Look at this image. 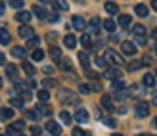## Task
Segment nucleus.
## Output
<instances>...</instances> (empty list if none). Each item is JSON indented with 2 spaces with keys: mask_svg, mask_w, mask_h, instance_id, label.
<instances>
[{
  "mask_svg": "<svg viewBox=\"0 0 157 136\" xmlns=\"http://www.w3.org/2000/svg\"><path fill=\"white\" fill-rule=\"evenodd\" d=\"M78 92H81V94H90V86L88 84H81V86H78Z\"/></svg>",
  "mask_w": 157,
  "mask_h": 136,
  "instance_id": "44",
  "label": "nucleus"
},
{
  "mask_svg": "<svg viewBox=\"0 0 157 136\" xmlns=\"http://www.w3.org/2000/svg\"><path fill=\"white\" fill-rule=\"evenodd\" d=\"M157 83V79L153 77V75H150V73H147V75H144V86H147V88H151V86Z\"/></svg>",
  "mask_w": 157,
  "mask_h": 136,
  "instance_id": "20",
  "label": "nucleus"
},
{
  "mask_svg": "<svg viewBox=\"0 0 157 136\" xmlns=\"http://www.w3.org/2000/svg\"><path fill=\"white\" fill-rule=\"evenodd\" d=\"M121 50H123L124 56H134V54L138 52V48H136L134 42H130V41H123V42H121Z\"/></svg>",
  "mask_w": 157,
  "mask_h": 136,
  "instance_id": "3",
  "label": "nucleus"
},
{
  "mask_svg": "<svg viewBox=\"0 0 157 136\" xmlns=\"http://www.w3.org/2000/svg\"><path fill=\"white\" fill-rule=\"evenodd\" d=\"M113 136H123V134H113Z\"/></svg>",
  "mask_w": 157,
  "mask_h": 136,
  "instance_id": "60",
  "label": "nucleus"
},
{
  "mask_svg": "<svg viewBox=\"0 0 157 136\" xmlns=\"http://www.w3.org/2000/svg\"><path fill=\"white\" fill-rule=\"evenodd\" d=\"M75 121H78V123H86V121H88V113H86V109H77Z\"/></svg>",
  "mask_w": 157,
  "mask_h": 136,
  "instance_id": "14",
  "label": "nucleus"
},
{
  "mask_svg": "<svg viewBox=\"0 0 157 136\" xmlns=\"http://www.w3.org/2000/svg\"><path fill=\"white\" fill-rule=\"evenodd\" d=\"M25 115H27V119H33V121H35V119H38L36 111H25Z\"/></svg>",
  "mask_w": 157,
  "mask_h": 136,
  "instance_id": "45",
  "label": "nucleus"
},
{
  "mask_svg": "<svg viewBox=\"0 0 157 136\" xmlns=\"http://www.w3.org/2000/svg\"><path fill=\"white\" fill-rule=\"evenodd\" d=\"M38 42H40L38 37H33L31 41H27V48H35V46H38Z\"/></svg>",
  "mask_w": 157,
  "mask_h": 136,
  "instance_id": "41",
  "label": "nucleus"
},
{
  "mask_svg": "<svg viewBox=\"0 0 157 136\" xmlns=\"http://www.w3.org/2000/svg\"><path fill=\"white\" fill-rule=\"evenodd\" d=\"M31 130H33V134H35V136L40 134V129H38V126H31Z\"/></svg>",
  "mask_w": 157,
  "mask_h": 136,
  "instance_id": "48",
  "label": "nucleus"
},
{
  "mask_svg": "<svg viewBox=\"0 0 157 136\" xmlns=\"http://www.w3.org/2000/svg\"><path fill=\"white\" fill-rule=\"evenodd\" d=\"M134 113H136V117H140V119L147 117V115H150V103H147V102H138L136 107H134Z\"/></svg>",
  "mask_w": 157,
  "mask_h": 136,
  "instance_id": "2",
  "label": "nucleus"
},
{
  "mask_svg": "<svg viewBox=\"0 0 157 136\" xmlns=\"http://www.w3.org/2000/svg\"><path fill=\"white\" fill-rule=\"evenodd\" d=\"M151 123H153V126H155V129H157V117L153 119V121H151Z\"/></svg>",
  "mask_w": 157,
  "mask_h": 136,
  "instance_id": "57",
  "label": "nucleus"
},
{
  "mask_svg": "<svg viewBox=\"0 0 157 136\" xmlns=\"http://www.w3.org/2000/svg\"><path fill=\"white\" fill-rule=\"evenodd\" d=\"M96 65L100 67V69H107V60L104 58V56H96Z\"/></svg>",
  "mask_w": 157,
  "mask_h": 136,
  "instance_id": "29",
  "label": "nucleus"
},
{
  "mask_svg": "<svg viewBox=\"0 0 157 136\" xmlns=\"http://www.w3.org/2000/svg\"><path fill=\"white\" fill-rule=\"evenodd\" d=\"M10 126H12L13 130H17V132H21L23 129H25V123H23V121H13V123H12Z\"/></svg>",
  "mask_w": 157,
  "mask_h": 136,
  "instance_id": "37",
  "label": "nucleus"
},
{
  "mask_svg": "<svg viewBox=\"0 0 157 136\" xmlns=\"http://www.w3.org/2000/svg\"><path fill=\"white\" fill-rule=\"evenodd\" d=\"M33 14L36 15L38 19H48V14H46V10H44L42 6H36V4H35V8H33Z\"/></svg>",
  "mask_w": 157,
  "mask_h": 136,
  "instance_id": "12",
  "label": "nucleus"
},
{
  "mask_svg": "<svg viewBox=\"0 0 157 136\" xmlns=\"http://www.w3.org/2000/svg\"><path fill=\"white\" fill-rule=\"evenodd\" d=\"M23 103H25L23 98H17V96H12L10 98V106L12 107H23Z\"/></svg>",
  "mask_w": 157,
  "mask_h": 136,
  "instance_id": "24",
  "label": "nucleus"
},
{
  "mask_svg": "<svg viewBox=\"0 0 157 136\" xmlns=\"http://www.w3.org/2000/svg\"><path fill=\"white\" fill-rule=\"evenodd\" d=\"M21 65H23V71H25V73H27L29 77H35V73H36V69H35L33 65H31L29 61H23Z\"/></svg>",
  "mask_w": 157,
  "mask_h": 136,
  "instance_id": "19",
  "label": "nucleus"
},
{
  "mask_svg": "<svg viewBox=\"0 0 157 136\" xmlns=\"http://www.w3.org/2000/svg\"><path fill=\"white\" fill-rule=\"evenodd\" d=\"M44 86L46 88H54V86H56V81H54V79H44Z\"/></svg>",
  "mask_w": 157,
  "mask_h": 136,
  "instance_id": "43",
  "label": "nucleus"
},
{
  "mask_svg": "<svg viewBox=\"0 0 157 136\" xmlns=\"http://www.w3.org/2000/svg\"><path fill=\"white\" fill-rule=\"evenodd\" d=\"M104 58L107 60V61H111V63H115V67H119V65H123L124 63V60H123V56H119L115 50H111V48H107L105 50V56Z\"/></svg>",
  "mask_w": 157,
  "mask_h": 136,
  "instance_id": "1",
  "label": "nucleus"
},
{
  "mask_svg": "<svg viewBox=\"0 0 157 136\" xmlns=\"http://www.w3.org/2000/svg\"><path fill=\"white\" fill-rule=\"evenodd\" d=\"M111 88H113L117 94H119V92H124V83L121 81V79H119V81H113V83H111Z\"/></svg>",
  "mask_w": 157,
  "mask_h": 136,
  "instance_id": "21",
  "label": "nucleus"
},
{
  "mask_svg": "<svg viewBox=\"0 0 157 136\" xmlns=\"http://www.w3.org/2000/svg\"><path fill=\"white\" fill-rule=\"evenodd\" d=\"M0 86H2V79H0Z\"/></svg>",
  "mask_w": 157,
  "mask_h": 136,
  "instance_id": "61",
  "label": "nucleus"
},
{
  "mask_svg": "<svg viewBox=\"0 0 157 136\" xmlns=\"http://www.w3.org/2000/svg\"><path fill=\"white\" fill-rule=\"evenodd\" d=\"M31 58H33L35 61H42V60H44V52H42V50H38V48H36V50L33 52V56H31Z\"/></svg>",
  "mask_w": 157,
  "mask_h": 136,
  "instance_id": "36",
  "label": "nucleus"
},
{
  "mask_svg": "<svg viewBox=\"0 0 157 136\" xmlns=\"http://www.w3.org/2000/svg\"><path fill=\"white\" fill-rule=\"evenodd\" d=\"M138 136H153V134H138Z\"/></svg>",
  "mask_w": 157,
  "mask_h": 136,
  "instance_id": "59",
  "label": "nucleus"
},
{
  "mask_svg": "<svg viewBox=\"0 0 157 136\" xmlns=\"http://www.w3.org/2000/svg\"><path fill=\"white\" fill-rule=\"evenodd\" d=\"M48 19H50V21H52V23H56V21H58V19H59V15H58V14H56V12H54V14H50V15H48Z\"/></svg>",
  "mask_w": 157,
  "mask_h": 136,
  "instance_id": "46",
  "label": "nucleus"
},
{
  "mask_svg": "<svg viewBox=\"0 0 157 136\" xmlns=\"http://www.w3.org/2000/svg\"><path fill=\"white\" fill-rule=\"evenodd\" d=\"M151 8H153V10L157 12V0H153V2H151Z\"/></svg>",
  "mask_w": 157,
  "mask_h": 136,
  "instance_id": "56",
  "label": "nucleus"
},
{
  "mask_svg": "<svg viewBox=\"0 0 157 136\" xmlns=\"http://www.w3.org/2000/svg\"><path fill=\"white\" fill-rule=\"evenodd\" d=\"M59 100L63 102V103H77V102H78V96H77V94H73L71 90H61Z\"/></svg>",
  "mask_w": 157,
  "mask_h": 136,
  "instance_id": "4",
  "label": "nucleus"
},
{
  "mask_svg": "<svg viewBox=\"0 0 157 136\" xmlns=\"http://www.w3.org/2000/svg\"><path fill=\"white\" fill-rule=\"evenodd\" d=\"M153 38H155V41H157V29L153 31Z\"/></svg>",
  "mask_w": 157,
  "mask_h": 136,
  "instance_id": "58",
  "label": "nucleus"
},
{
  "mask_svg": "<svg viewBox=\"0 0 157 136\" xmlns=\"http://www.w3.org/2000/svg\"><path fill=\"white\" fill-rule=\"evenodd\" d=\"M59 67L63 69V71H71V61H69V60H61Z\"/></svg>",
  "mask_w": 157,
  "mask_h": 136,
  "instance_id": "39",
  "label": "nucleus"
},
{
  "mask_svg": "<svg viewBox=\"0 0 157 136\" xmlns=\"http://www.w3.org/2000/svg\"><path fill=\"white\" fill-rule=\"evenodd\" d=\"M104 79H111V81H119L121 79V69L119 67H107L105 71H104Z\"/></svg>",
  "mask_w": 157,
  "mask_h": 136,
  "instance_id": "6",
  "label": "nucleus"
},
{
  "mask_svg": "<svg viewBox=\"0 0 157 136\" xmlns=\"http://www.w3.org/2000/svg\"><path fill=\"white\" fill-rule=\"evenodd\" d=\"M101 123H104L105 126H109V129H115L117 123L113 121V119H109V117H101Z\"/></svg>",
  "mask_w": 157,
  "mask_h": 136,
  "instance_id": "38",
  "label": "nucleus"
},
{
  "mask_svg": "<svg viewBox=\"0 0 157 136\" xmlns=\"http://www.w3.org/2000/svg\"><path fill=\"white\" fill-rule=\"evenodd\" d=\"M105 12L113 15V14H117V12H119V6H117L115 2H105Z\"/></svg>",
  "mask_w": 157,
  "mask_h": 136,
  "instance_id": "25",
  "label": "nucleus"
},
{
  "mask_svg": "<svg viewBox=\"0 0 157 136\" xmlns=\"http://www.w3.org/2000/svg\"><path fill=\"white\" fill-rule=\"evenodd\" d=\"M81 44H82V48H86V50H90V48H92V38H90V35H82V38H81Z\"/></svg>",
  "mask_w": 157,
  "mask_h": 136,
  "instance_id": "26",
  "label": "nucleus"
},
{
  "mask_svg": "<svg viewBox=\"0 0 157 136\" xmlns=\"http://www.w3.org/2000/svg\"><path fill=\"white\" fill-rule=\"evenodd\" d=\"M101 106H104L107 111H113L115 107H113V100H111V96H109V94H104V96H101Z\"/></svg>",
  "mask_w": 157,
  "mask_h": 136,
  "instance_id": "10",
  "label": "nucleus"
},
{
  "mask_svg": "<svg viewBox=\"0 0 157 136\" xmlns=\"http://www.w3.org/2000/svg\"><path fill=\"white\" fill-rule=\"evenodd\" d=\"M59 119H61V123H65V125H71V121H73V117L67 113V111H61L59 113Z\"/></svg>",
  "mask_w": 157,
  "mask_h": 136,
  "instance_id": "34",
  "label": "nucleus"
},
{
  "mask_svg": "<svg viewBox=\"0 0 157 136\" xmlns=\"http://www.w3.org/2000/svg\"><path fill=\"white\" fill-rule=\"evenodd\" d=\"M78 61H81V65L82 69L88 73V69H90V60H88V54L86 52H78Z\"/></svg>",
  "mask_w": 157,
  "mask_h": 136,
  "instance_id": "8",
  "label": "nucleus"
},
{
  "mask_svg": "<svg viewBox=\"0 0 157 136\" xmlns=\"http://www.w3.org/2000/svg\"><path fill=\"white\" fill-rule=\"evenodd\" d=\"M10 6H12V8H15V10H21V8H23V0H12Z\"/></svg>",
  "mask_w": 157,
  "mask_h": 136,
  "instance_id": "42",
  "label": "nucleus"
},
{
  "mask_svg": "<svg viewBox=\"0 0 157 136\" xmlns=\"http://www.w3.org/2000/svg\"><path fill=\"white\" fill-rule=\"evenodd\" d=\"M73 27H75L77 31H82V29L86 27V23H84V19L81 17V15H75V17H73Z\"/></svg>",
  "mask_w": 157,
  "mask_h": 136,
  "instance_id": "15",
  "label": "nucleus"
},
{
  "mask_svg": "<svg viewBox=\"0 0 157 136\" xmlns=\"http://www.w3.org/2000/svg\"><path fill=\"white\" fill-rule=\"evenodd\" d=\"M151 102H153V106H157V90H155L153 96H151Z\"/></svg>",
  "mask_w": 157,
  "mask_h": 136,
  "instance_id": "52",
  "label": "nucleus"
},
{
  "mask_svg": "<svg viewBox=\"0 0 157 136\" xmlns=\"http://www.w3.org/2000/svg\"><path fill=\"white\" fill-rule=\"evenodd\" d=\"M10 41H12V38H10V33H8V31L6 29H0V44H10Z\"/></svg>",
  "mask_w": 157,
  "mask_h": 136,
  "instance_id": "18",
  "label": "nucleus"
},
{
  "mask_svg": "<svg viewBox=\"0 0 157 136\" xmlns=\"http://www.w3.org/2000/svg\"><path fill=\"white\" fill-rule=\"evenodd\" d=\"M0 117H2V119H12L13 117V109H10V107L0 109Z\"/></svg>",
  "mask_w": 157,
  "mask_h": 136,
  "instance_id": "31",
  "label": "nucleus"
},
{
  "mask_svg": "<svg viewBox=\"0 0 157 136\" xmlns=\"http://www.w3.org/2000/svg\"><path fill=\"white\" fill-rule=\"evenodd\" d=\"M0 65H6V56L0 54Z\"/></svg>",
  "mask_w": 157,
  "mask_h": 136,
  "instance_id": "51",
  "label": "nucleus"
},
{
  "mask_svg": "<svg viewBox=\"0 0 157 136\" xmlns=\"http://www.w3.org/2000/svg\"><path fill=\"white\" fill-rule=\"evenodd\" d=\"M90 90H94V92H100V84H92V86H90Z\"/></svg>",
  "mask_w": 157,
  "mask_h": 136,
  "instance_id": "54",
  "label": "nucleus"
},
{
  "mask_svg": "<svg viewBox=\"0 0 157 136\" xmlns=\"http://www.w3.org/2000/svg\"><path fill=\"white\" fill-rule=\"evenodd\" d=\"M4 10H6V4L0 2V15H4Z\"/></svg>",
  "mask_w": 157,
  "mask_h": 136,
  "instance_id": "53",
  "label": "nucleus"
},
{
  "mask_svg": "<svg viewBox=\"0 0 157 136\" xmlns=\"http://www.w3.org/2000/svg\"><path fill=\"white\" fill-rule=\"evenodd\" d=\"M73 136H88L86 132H82L81 129H73Z\"/></svg>",
  "mask_w": 157,
  "mask_h": 136,
  "instance_id": "47",
  "label": "nucleus"
},
{
  "mask_svg": "<svg viewBox=\"0 0 157 136\" xmlns=\"http://www.w3.org/2000/svg\"><path fill=\"white\" fill-rule=\"evenodd\" d=\"M134 12H136V15H140V17H147V14H150L147 6H144V4H138V6L134 8Z\"/></svg>",
  "mask_w": 157,
  "mask_h": 136,
  "instance_id": "17",
  "label": "nucleus"
},
{
  "mask_svg": "<svg viewBox=\"0 0 157 136\" xmlns=\"http://www.w3.org/2000/svg\"><path fill=\"white\" fill-rule=\"evenodd\" d=\"M132 33H134L136 38H146L144 37L146 35V27L144 25H134V27H132Z\"/></svg>",
  "mask_w": 157,
  "mask_h": 136,
  "instance_id": "16",
  "label": "nucleus"
},
{
  "mask_svg": "<svg viewBox=\"0 0 157 136\" xmlns=\"http://www.w3.org/2000/svg\"><path fill=\"white\" fill-rule=\"evenodd\" d=\"M6 77L17 83V67L12 65V63H10V65H6Z\"/></svg>",
  "mask_w": 157,
  "mask_h": 136,
  "instance_id": "9",
  "label": "nucleus"
},
{
  "mask_svg": "<svg viewBox=\"0 0 157 136\" xmlns=\"http://www.w3.org/2000/svg\"><path fill=\"white\" fill-rule=\"evenodd\" d=\"M44 71H46V73H52V71H54V67H50V65H46V67H44Z\"/></svg>",
  "mask_w": 157,
  "mask_h": 136,
  "instance_id": "55",
  "label": "nucleus"
},
{
  "mask_svg": "<svg viewBox=\"0 0 157 136\" xmlns=\"http://www.w3.org/2000/svg\"><path fill=\"white\" fill-rule=\"evenodd\" d=\"M15 19L17 21H21V23H27L31 21V12H27V10H21V12H17V15H15Z\"/></svg>",
  "mask_w": 157,
  "mask_h": 136,
  "instance_id": "11",
  "label": "nucleus"
},
{
  "mask_svg": "<svg viewBox=\"0 0 157 136\" xmlns=\"http://www.w3.org/2000/svg\"><path fill=\"white\" fill-rule=\"evenodd\" d=\"M54 8H59V10H69V4L65 2V0H59V2L54 4Z\"/></svg>",
  "mask_w": 157,
  "mask_h": 136,
  "instance_id": "40",
  "label": "nucleus"
},
{
  "mask_svg": "<svg viewBox=\"0 0 157 136\" xmlns=\"http://www.w3.org/2000/svg\"><path fill=\"white\" fill-rule=\"evenodd\" d=\"M130 15H127V14H123V15H119V25L121 27H124V29H127L128 25H130Z\"/></svg>",
  "mask_w": 157,
  "mask_h": 136,
  "instance_id": "22",
  "label": "nucleus"
},
{
  "mask_svg": "<svg viewBox=\"0 0 157 136\" xmlns=\"http://www.w3.org/2000/svg\"><path fill=\"white\" fill-rule=\"evenodd\" d=\"M155 79H157V77H155Z\"/></svg>",
  "mask_w": 157,
  "mask_h": 136,
  "instance_id": "63",
  "label": "nucleus"
},
{
  "mask_svg": "<svg viewBox=\"0 0 157 136\" xmlns=\"http://www.w3.org/2000/svg\"><path fill=\"white\" fill-rule=\"evenodd\" d=\"M36 96H38V100H40L42 103H46V102L50 100V92H48V90H38Z\"/></svg>",
  "mask_w": 157,
  "mask_h": 136,
  "instance_id": "30",
  "label": "nucleus"
},
{
  "mask_svg": "<svg viewBox=\"0 0 157 136\" xmlns=\"http://www.w3.org/2000/svg\"><path fill=\"white\" fill-rule=\"evenodd\" d=\"M63 42H65V46H67V48H75V46H77V38H75L73 35H65Z\"/></svg>",
  "mask_w": 157,
  "mask_h": 136,
  "instance_id": "23",
  "label": "nucleus"
},
{
  "mask_svg": "<svg viewBox=\"0 0 157 136\" xmlns=\"http://www.w3.org/2000/svg\"><path fill=\"white\" fill-rule=\"evenodd\" d=\"M142 65H144V63L140 61V60H134V61H130L128 69H130V71H138V69H142Z\"/></svg>",
  "mask_w": 157,
  "mask_h": 136,
  "instance_id": "35",
  "label": "nucleus"
},
{
  "mask_svg": "<svg viewBox=\"0 0 157 136\" xmlns=\"http://www.w3.org/2000/svg\"><path fill=\"white\" fill-rule=\"evenodd\" d=\"M46 130H48L52 136H61V125L54 123V121H48L46 123Z\"/></svg>",
  "mask_w": 157,
  "mask_h": 136,
  "instance_id": "7",
  "label": "nucleus"
},
{
  "mask_svg": "<svg viewBox=\"0 0 157 136\" xmlns=\"http://www.w3.org/2000/svg\"><path fill=\"white\" fill-rule=\"evenodd\" d=\"M56 38H58V35H54V33H50V35H48V41H50V42H54Z\"/></svg>",
  "mask_w": 157,
  "mask_h": 136,
  "instance_id": "50",
  "label": "nucleus"
},
{
  "mask_svg": "<svg viewBox=\"0 0 157 136\" xmlns=\"http://www.w3.org/2000/svg\"><path fill=\"white\" fill-rule=\"evenodd\" d=\"M50 56H52V60H54V61H59V60H61V50H59V48H56V46H52Z\"/></svg>",
  "mask_w": 157,
  "mask_h": 136,
  "instance_id": "28",
  "label": "nucleus"
},
{
  "mask_svg": "<svg viewBox=\"0 0 157 136\" xmlns=\"http://www.w3.org/2000/svg\"><path fill=\"white\" fill-rule=\"evenodd\" d=\"M17 35H19L21 38H27V41H31V38L35 37V31H33V27H31V25H21V27L17 29Z\"/></svg>",
  "mask_w": 157,
  "mask_h": 136,
  "instance_id": "5",
  "label": "nucleus"
},
{
  "mask_svg": "<svg viewBox=\"0 0 157 136\" xmlns=\"http://www.w3.org/2000/svg\"><path fill=\"white\" fill-rule=\"evenodd\" d=\"M36 113H38V117H50L52 115V109L46 106V103H42V106L36 107Z\"/></svg>",
  "mask_w": 157,
  "mask_h": 136,
  "instance_id": "13",
  "label": "nucleus"
},
{
  "mask_svg": "<svg viewBox=\"0 0 157 136\" xmlns=\"http://www.w3.org/2000/svg\"><path fill=\"white\" fill-rule=\"evenodd\" d=\"M12 56H15V58H25V48H21V46L12 48Z\"/></svg>",
  "mask_w": 157,
  "mask_h": 136,
  "instance_id": "27",
  "label": "nucleus"
},
{
  "mask_svg": "<svg viewBox=\"0 0 157 136\" xmlns=\"http://www.w3.org/2000/svg\"><path fill=\"white\" fill-rule=\"evenodd\" d=\"M104 29L107 31V33H113V31H115V21L113 19H105L104 21Z\"/></svg>",
  "mask_w": 157,
  "mask_h": 136,
  "instance_id": "33",
  "label": "nucleus"
},
{
  "mask_svg": "<svg viewBox=\"0 0 157 136\" xmlns=\"http://www.w3.org/2000/svg\"><path fill=\"white\" fill-rule=\"evenodd\" d=\"M88 77H90V79H94V81H96V79H100V77H98V73H94V71H88Z\"/></svg>",
  "mask_w": 157,
  "mask_h": 136,
  "instance_id": "49",
  "label": "nucleus"
},
{
  "mask_svg": "<svg viewBox=\"0 0 157 136\" xmlns=\"http://www.w3.org/2000/svg\"><path fill=\"white\" fill-rule=\"evenodd\" d=\"M155 54H157V46H155Z\"/></svg>",
  "mask_w": 157,
  "mask_h": 136,
  "instance_id": "62",
  "label": "nucleus"
},
{
  "mask_svg": "<svg viewBox=\"0 0 157 136\" xmlns=\"http://www.w3.org/2000/svg\"><path fill=\"white\" fill-rule=\"evenodd\" d=\"M90 31H92V33H98V31H100V19L98 17L90 19Z\"/></svg>",
  "mask_w": 157,
  "mask_h": 136,
  "instance_id": "32",
  "label": "nucleus"
}]
</instances>
